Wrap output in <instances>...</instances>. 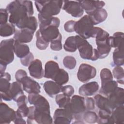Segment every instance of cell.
<instances>
[{"mask_svg": "<svg viewBox=\"0 0 124 124\" xmlns=\"http://www.w3.org/2000/svg\"><path fill=\"white\" fill-rule=\"evenodd\" d=\"M6 9L10 16L9 21L22 29L30 16L33 14L32 2L30 0H14L9 3Z\"/></svg>", "mask_w": 124, "mask_h": 124, "instance_id": "obj_1", "label": "cell"}, {"mask_svg": "<svg viewBox=\"0 0 124 124\" xmlns=\"http://www.w3.org/2000/svg\"><path fill=\"white\" fill-rule=\"evenodd\" d=\"M38 18H48L59 14L63 5L62 0H35Z\"/></svg>", "mask_w": 124, "mask_h": 124, "instance_id": "obj_2", "label": "cell"}, {"mask_svg": "<svg viewBox=\"0 0 124 124\" xmlns=\"http://www.w3.org/2000/svg\"><path fill=\"white\" fill-rule=\"evenodd\" d=\"M109 37V34L103 29L100 30L96 34L95 38L99 59L106 58L111 50Z\"/></svg>", "mask_w": 124, "mask_h": 124, "instance_id": "obj_3", "label": "cell"}, {"mask_svg": "<svg viewBox=\"0 0 124 124\" xmlns=\"http://www.w3.org/2000/svg\"><path fill=\"white\" fill-rule=\"evenodd\" d=\"M94 25L89 15H86L76 21L75 31L84 39L93 37Z\"/></svg>", "mask_w": 124, "mask_h": 124, "instance_id": "obj_4", "label": "cell"}, {"mask_svg": "<svg viewBox=\"0 0 124 124\" xmlns=\"http://www.w3.org/2000/svg\"><path fill=\"white\" fill-rule=\"evenodd\" d=\"M14 39H5L1 41L0 47V63L7 65L14 59Z\"/></svg>", "mask_w": 124, "mask_h": 124, "instance_id": "obj_5", "label": "cell"}, {"mask_svg": "<svg viewBox=\"0 0 124 124\" xmlns=\"http://www.w3.org/2000/svg\"><path fill=\"white\" fill-rule=\"evenodd\" d=\"M65 108L69 109L76 121H80L83 113L86 110L85 98L80 95H74L72 97L70 103Z\"/></svg>", "mask_w": 124, "mask_h": 124, "instance_id": "obj_6", "label": "cell"}, {"mask_svg": "<svg viewBox=\"0 0 124 124\" xmlns=\"http://www.w3.org/2000/svg\"><path fill=\"white\" fill-rule=\"evenodd\" d=\"M28 99L30 104L34 105L36 111L50 113L49 104L47 99L42 95L39 93L29 94Z\"/></svg>", "mask_w": 124, "mask_h": 124, "instance_id": "obj_7", "label": "cell"}, {"mask_svg": "<svg viewBox=\"0 0 124 124\" xmlns=\"http://www.w3.org/2000/svg\"><path fill=\"white\" fill-rule=\"evenodd\" d=\"M77 46L80 56L85 60H91L93 54V48L92 46L86 40L79 35H76Z\"/></svg>", "mask_w": 124, "mask_h": 124, "instance_id": "obj_8", "label": "cell"}, {"mask_svg": "<svg viewBox=\"0 0 124 124\" xmlns=\"http://www.w3.org/2000/svg\"><path fill=\"white\" fill-rule=\"evenodd\" d=\"M96 74V70L95 67L87 63H82L79 67L77 78L81 82L86 83L94 78Z\"/></svg>", "mask_w": 124, "mask_h": 124, "instance_id": "obj_9", "label": "cell"}, {"mask_svg": "<svg viewBox=\"0 0 124 124\" xmlns=\"http://www.w3.org/2000/svg\"><path fill=\"white\" fill-rule=\"evenodd\" d=\"M21 83L18 81L11 83L9 90L5 93H0L1 99L4 101H10L12 99L15 102L21 95L24 94Z\"/></svg>", "mask_w": 124, "mask_h": 124, "instance_id": "obj_10", "label": "cell"}, {"mask_svg": "<svg viewBox=\"0 0 124 124\" xmlns=\"http://www.w3.org/2000/svg\"><path fill=\"white\" fill-rule=\"evenodd\" d=\"M62 9L74 17H80L84 13V10L78 1H63Z\"/></svg>", "mask_w": 124, "mask_h": 124, "instance_id": "obj_11", "label": "cell"}, {"mask_svg": "<svg viewBox=\"0 0 124 124\" xmlns=\"http://www.w3.org/2000/svg\"><path fill=\"white\" fill-rule=\"evenodd\" d=\"M73 119V114L67 108L57 109L53 115L54 123L55 124H69Z\"/></svg>", "mask_w": 124, "mask_h": 124, "instance_id": "obj_12", "label": "cell"}, {"mask_svg": "<svg viewBox=\"0 0 124 124\" xmlns=\"http://www.w3.org/2000/svg\"><path fill=\"white\" fill-rule=\"evenodd\" d=\"M16 116V111L10 108L6 104L2 103L0 104V124H10L15 119Z\"/></svg>", "mask_w": 124, "mask_h": 124, "instance_id": "obj_13", "label": "cell"}, {"mask_svg": "<svg viewBox=\"0 0 124 124\" xmlns=\"http://www.w3.org/2000/svg\"><path fill=\"white\" fill-rule=\"evenodd\" d=\"M110 107L113 110L116 108L124 106V89L117 87L116 90L108 97Z\"/></svg>", "mask_w": 124, "mask_h": 124, "instance_id": "obj_14", "label": "cell"}, {"mask_svg": "<svg viewBox=\"0 0 124 124\" xmlns=\"http://www.w3.org/2000/svg\"><path fill=\"white\" fill-rule=\"evenodd\" d=\"M39 30L43 38L48 43L58 38L61 34L58 27L53 25L39 28Z\"/></svg>", "mask_w": 124, "mask_h": 124, "instance_id": "obj_15", "label": "cell"}, {"mask_svg": "<svg viewBox=\"0 0 124 124\" xmlns=\"http://www.w3.org/2000/svg\"><path fill=\"white\" fill-rule=\"evenodd\" d=\"M20 83L22 85L23 90L29 94L40 93L41 87L39 84L28 76L22 79Z\"/></svg>", "mask_w": 124, "mask_h": 124, "instance_id": "obj_16", "label": "cell"}, {"mask_svg": "<svg viewBox=\"0 0 124 124\" xmlns=\"http://www.w3.org/2000/svg\"><path fill=\"white\" fill-rule=\"evenodd\" d=\"M34 32L28 29L16 30L14 39L15 41L21 43H29L32 40Z\"/></svg>", "mask_w": 124, "mask_h": 124, "instance_id": "obj_17", "label": "cell"}, {"mask_svg": "<svg viewBox=\"0 0 124 124\" xmlns=\"http://www.w3.org/2000/svg\"><path fill=\"white\" fill-rule=\"evenodd\" d=\"M30 75L36 79H41L44 76V71L41 61L39 59L34 60L28 67Z\"/></svg>", "mask_w": 124, "mask_h": 124, "instance_id": "obj_18", "label": "cell"}, {"mask_svg": "<svg viewBox=\"0 0 124 124\" xmlns=\"http://www.w3.org/2000/svg\"><path fill=\"white\" fill-rule=\"evenodd\" d=\"M78 1L81 4L83 9L85 11L88 15H90L97 9L102 8L105 5V2L103 1L85 0Z\"/></svg>", "mask_w": 124, "mask_h": 124, "instance_id": "obj_19", "label": "cell"}, {"mask_svg": "<svg viewBox=\"0 0 124 124\" xmlns=\"http://www.w3.org/2000/svg\"><path fill=\"white\" fill-rule=\"evenodd\" d=\"M99 89L98 83L96 81H92L84 84L78 90L79 94L83 96H90L95 94Z\"/></svg>", "mask_w": 124, "mask_h": 124, "instance_id": "obj_20", "label": "cell"}, {"mask_svg": "<svg viewBox=\"0 0 124 124\" xmlns=\"http://www.w3.org/2000/svg\"><path fill=\"white\" fill-rule=\"evenodd\" d=\"M59 69V66L57 62L54 61H49L45 64L44 77L53 79Z\"/></svg>", "mask_w": 124, "mask_h": 124, "instance_id": "obj_21", "label": "cell"}, {"mask_svg": "<svg viewBox=\"0 0 124 124\" xmlns=\"http://www.w3.org/2000/svg\"><path fill=\"white\" fill-rule=\"evenodd\" d=\"M44 89L46 93L51 97L62 92V86L57 84L54 81L48 80L46 81L43 85Z\"/></svg>", "mask_w": 124, "mask_h": 124, "instance_id": "obj_22", "label": "cell"}, {"mask_svg": "<svg viewBox=\"0 0 124 124\" xmlns=\"http://www.w3.org/2000/svg\"><path fill=\"white\" fill-rule=\"evenodd\" d=\"M95 105L99 108L104 110L112 112V109L110 107L108 99L107 97L101 94H97L94 97Z\"/></svg>", "mask_w": 124, "mask_h": 124, "instance_id": "obj_23", "label": "cell"}, {"mask_svg": "<svg viewBox=\"0 0 124 124\" xmlns=\"http://www.w3.org/2000/svg\"><path fill=\"white\" fill-rule=\"evenodd\" d=\"M118 87V83L115 80H110L101 82V87L99 91L100 94L108 97Z\"/></svg>", "mask_w": 124, "mask_h": 124, "instance_id": "obj_24", "label": "cell"}, {"mask_svg": "<svg viewBox=\"0 0 124 124\" xmlns=\"http://www.w3.org/2000/svg\"><path fill=\"white\" fill-rule=\"evenodd\" d=\"M94 25L104 21L108 17L107 11L103 8L98 9L89 15Z\"/></svg>", "mask_w": 124, "mask_h": 124, "instance_id": "obj_25", "label": "cell"}, {"mask_svg": "<svg viewBox=\"0 0 124 124\" xmlns=\"http://www.w3.org/2000/svg\"><path fill=\"white\" fill-rule=\"evenodd\" d=\"M14 49L16 55L20 59L26 57L30 53L29 47L27 45L16 41L15 42Z\"/></svg>", "mask_w": 124, "mask_h": 124, "instance_id": "obj_26", "label": "cell"}, {"mask_svg": "<svg viewBox=\"0 0 124 124\" xmlns=\"http://www.w3.org/2000/svg\"><path fill=\"white\" fill-rule=\"evenodd\" d=\"M0 75V93H5L9 90L11 86V75L8 72Z\"/></svg>", "mask_w": 124, "mask_h": 124, "instance_id": "obj_27", "label": "cell"}, {"mask_svg": "<svg viewBox=\"0 0 124 124\" xmlns=\"http://www.w3.org/2000/svg\"><path fill=\"white\" fill-rule=\"evenodd\" d=\"M124 33L118 31L109 37V43L111 47L117 48L124 46Z\"/></svg>", "mask_w": 124, "mask_h": 124, "instance_id": "obj_28", "label": "cell"}, {"mask_svg": "<svg viewBox=\"0 0 124 124\" xmlns=\"http://www.w3.org/2000/svg\"><path fill=\"white\" fill-rule=\"evenodd\" d=\"M111 117L114 124H124V106L116 108L111 112Z\"/></svg>", "mask_w": 124, "mask_h": 124, "instance_id": "obj_29", "label": "cell"}, {"mask_svg": "<svg viewBox=\"0 0 124 124\" xmlns=\"http://www.w3.org/2000/svg\"><path fill=\"white\" fill-rule=\"evenodd\" d=\"M111 114V112L99 109L98 113V119L96 123L99 124H114Z\"/></svg>", "mask_w": 124, "mask_h": 124, "instance_id": "obj_30", "label": "cell"}, {"mask_svg": "<svg viewBox=\"0 0 124 124\" xmlns=\"http://www.w3.org/2000/svg\"><path fill=\"white\" fill-rule=\"evenodd\" d=\"M113 64L116 66H122L124 64V46L115 48L113 52Z\"/></svg>", "mask_w": 124, "mask_h": 124, "instance_id": "obj_31", "label": "cell"}, {"mask_svg": "<svg viewBox=\"0 0 124 124\" xmlns=\"http://www.w3.org/2000/svg\"><path fill=\"white\" fill-rule=\"evenodd\" d=\"M52 80L59 85L62 86L68 82L69 80V75L63 69L60 68L59 71Z\"/></svg>", "mask_w": 124, "mask_h": 124, "instance_id": "obj_32", "label": "cell"}, {"mask_svg": "<svg viewBox=\"0 0 124 124\" xmlns=\"http://www.w3.org/2000/svg\"><path fill=\"white\" fill-rule=\"evenodd\" d=\"M16 29L14 25L7 23L3 25H0V35L1 37H8L15 34Z\"/></svg>", "mask_w": 124, "mask_h": 124, "instance_id": "obj_33", "label": "cell"}, {"mask_svg": "<svg viewBox=\"0 0 124 124\" xmlns=\"http://www.w3.org/2000/svg\"><path fill=\"white\" fill-rule=\"evenodd\" d=\"M38 18L39 22V28L50 25H53L59 27L60 24V19L55 16H52L48 18H42L38 17Z\"/></svg>", "mask_w": 124, "mask_h": 124, "instance_id": "obj_34", "label": "cell"}, {"mask_svg": "<svg viewBox=\"0 0 124 124\" xmlns=\"http://www.w3.org/2000/svg\"><path fill=\"white\" fill-rule=\"evenodd\" d=\"M63 48L66 51L69 52H75L77 49L76 36H71L68 37L65 41Z\"/></svg>", "mask_w": 124, "mask_h": 124, "instance_id": "obj_35", "label": "cell"}, {"mask_svg": "<svg viewBox=\"0 0 124 124\" xmlns=\"http://www.w3.org/2000/svg\"><path fill=\"white\" fill-rule=\"evenodd\" d=\"M71 99L63 93L58 94L55 98L57 104L60 108H65L70 102Z\"/></svg>", "mask_w": 124, "mask_h": 124, "instance_id": "obj_36", "label": "cell"}, {"mask_svg": "<svg viewBox=\"0 0 124 124\" xmlns=\"http://www.w3.org/2000/svg\"><path fill=\"white\" fill-rule=\"evenodd\" d=\"M112 75L116 79L117 82L121 84L124 83V69L121 66H116L112 71Z\"/></svg>", "mask_w": 124, "mask_h": 124, "instance_id": "obj_37", "label": "cell"}, {"mask_svg": "<svg viewBox=\"0 0 124 124\" xmlns=\"http://www.w3.org/2000/svg\"><path fill=\"white\" fill-rule=\"evenodd\" d=\"M82 118L87 123L93 124L96 123L98 119V116L94 111L86 110L83 113Z\"/></svg>", "mask_w": 124, "mask_h": 124, "instance_id": "obj_38", "label": "cell"}, {"mask_svg": "<svg viewBox=\"0 0 124 124\" xmlns=\"http://www.w3.org/2000/svg\"><path fill=\"white\" fill-rule=\"evenodd\" d=\"M36 47L40 50H45L48 46L49 43L45 40L42 37L40 32L38 30L36 32Z\"/></svg>", "mask_w": 124, "mask_h": 124, "instance_id": "obj_39", "label": "cell"}, {"mask_svg": "<svg viewBox=\"0 0 124 124\" xmlns=\"http://www.w3.org/2000/svg\"><path fill=\"white\" fill-rule=\"evenodd\" d=\"M77 61L75 58L71 56H65L63 60V64L64 67L68 69H73L76 67Z\"/></svg>", "mask_w": 124, "mask_h": 124, "instance_id": "obj_40", "label": "cell"}, {"mask_svg": "<svg viewBox=\"0 0 124 124\" xmlns=\"http://www.w3.org/2000/svg\"><path fill=\"white\" fill-rule=\"evenodd\" d=\"M100 77L101 82L108 80H113V75L111 71L107 68H103L101 70Z\"/></svg>", "mask_w": 124, "mask_h": 124, "instance_id": "obj_41", "label": "cell"}, {"mask_svg": "<svg viewBox=\"0 0 124 124\" xmlns=\"http://www.w3.org/2000/svg\"><path fill=\"white\" fill-rule=\"evenodd\" d=\"M62 36L61 34L58 36V38L55 40L52 41L50 42V47L51 49L54 51H60L62 49Z\"/></svg>", "mask_w": 124, "mask_h": 124, "instance_id": "obj_42", "label": "cell"}, {"mask_svg": "<svg viewBox=\"0 0 124 124\" xmlns=\"http://www.w3.org/2000/svg\"><path fill=\"white\" fill-rule=\"evenodd\" d=\"M16 112L18 115L22 118L26 117L30 112V108L29 107H27V104H23L18 106V108Z\"/></svg>", "mask_w": 124, "mask_h": 124, "instance_id": "obj_43", "label": "cell"}, {"mask_svg": "<svg viewBox=\"0 0 124 124\" xmlns=\"http://www.w3.org/2000/svg\"><path fill=\"white\" fill-rule=\"evenodd\" d=\"M9 13L6 9H0V25H3L7 23Z\"/></svg>", "mask_w": 124, "mask_h": 124, "instance_id": "obj_44", "label": "cell"}, {"mask_svg": "<svg viewBox=\"0 0 124 124\" xmlns=\"http://www.w3.org/2000/svg\"><path fill=\"white\" fill-rule=\"evenodd\" d=\"M33 60L34 56L31 52H30L26 57L20 59L21 63L24 66H29Z\"/></svg>", "mask_w": 124, "mask_h": 124, "instance_id": "obj_45", "label": "cell"}, {"mask_svg": "<svg viewBox=\"0 0 124 124\" xmlns=\"http://www.w3.org/2000/svg\"><path fill=\"white\" fill-rule=\"evenodd\" d=\"M62 92L64 95L68 97H71L74 93V89L72 86L70 85L63 86H62Z\"/></svg>", "mask_w": 124, "mask_h": 124, "instance_id": "obj_46", "label": "cell"}, {"mask_svg": "<svg viewBox=\"0 0 124 124\" xmlns=\"http://www.w3.org/2000/svg\"><path fill=\"white\" fill-rule=\"evenodd\" d=\"M76 21L69 20L66 22L64 25V30L67 32H73L75 31V25Z\"/></svg>", "mask_w": 124, "mask_h": 124, "instance_id": "obj_47", "label": "cell"}, {"mask_svg": "<svg viewBox=\"0 0 124 124\" xmlns=\"http://www.w3.org/2000/svg\"><path fill=\"white\" fill-rule=\"evenodd\" d=\"M85 105L87 110H92L95 108L94 100L92 97L85 98Z\"/></svg>", "mask_w": 124, "mask_h": 124, "instance_id": "obj_48", "label": "cell"}, {"mask_svg": "<svg viewBox=\"0 0 124 124\" xmlns=\"http://www.w3.org/2000/svg\"><path fill=\"white\" fill-rule=\"evenodd\" d=\"M27 76V73L25 70L23 69H19L16 72L15 78L17 81L20 83L22 79Z\"/></svg>", "mask_w": 124, "mask_h": 124, "instance_id": "obj_49", "label": "cell"}, {"mask_svg": "<svg viewBox=\"0 0 124 124\" xmlns=\"http://www.w3.org/2000/svg\"><path fill=\"white\" fill-rule=\"evenodd\" d=\"M16 102L17 103V106H19L23 104H27V97L25 95L23 94L20 96H19Z\"/></svg>", "mask_w": 124, "mask_h": 124, "instance_id": "obj_50", "label": "cell"}, {"mask_svg": "<svg viewBox=\"0 0 124 124\" xmlns=\"http://www.w3.org/2000/svg\"><path fill=\"white\" fill-rule=\"evenodd\" d=\"M13 122L15 124H26V122L23 119V118L19 115H18L16 113V116L15 119L13 121Z\"/></svg>", "mask_w": 124, "mask_h": 124, "instance_id": "obj_51", "label": "cell"}, {"mask_svg": "<svg viewBox=\"0 0 124 124\" xmlns=\"http://www.w3.org/2000/svg\"><path fill=\"white\" fill-rule=\"evenodd\" d=\"M6 67H7V65L2 64V63H0V74H3L5 72Z\"/></svg>", "mask_w": 124, "mask_h": 124, "instance_id": "obj_52", "label": "cell"}]
</instances>
